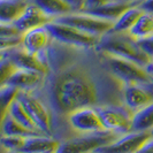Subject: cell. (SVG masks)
<instances>
[{
	"instance_id": "1",
	"label": "cell",
	"mask_w": 153,
	"mask_h": 153,
	"mask_svg": "<svg viewBox=\"0 0 153 153\" xmlns=\"http://www.w3.org/2000/svg\"><path fill=\"white\" fill-rule=\"evenodd\" d=\"M47 67L43 84L33 94L46 105L53 137H74L68 115L79 108L124 105V84L108 68L105 53L96 47H78L52 39L38 54Z\"/></svg>"
},
{
	"instance_id": "2",
	"label": "cell",
	"mask_w": 153,
	"mask_h": 153,
	"mask_svg": "<svg viewBox=\"0 0 153 153\" xmlns=\"http://www.w3.org/2000/svg\"><path fill=\"white\" fill-rule=\"evenodd\" d=\"M96 48L102 53L136 62L143 67H146L151 62L149 55L140 48L138 39L130 32L108 31L100 37Z\"/></svg>"
},
{
	"instance_id": "3",
	"label": "cell",
	"mask_w": 153,
	"mask_h": 153,
	"mask_svg": "<svg viewBox=\"0 0 153 153\" xmlns=\"http://www.w3.org/2000/svg\"><path fill=\"white\" fill-rule=\"evenodd\" d=\"M122 136L112 131H98L91 134H78L68 139L61 140L56 153H90L99 147L112 144Z\"/></svg>"
},
{
	"instance_id": "4",
	"label": "cell",
	"mask_w": 153,
	"mask_h": 153,
	"mask_svg": "<svg viewBox=\"0 0 153 153\" xmlns=\"http://www.w3.org/2000/svg\"><path fill=\"white\" fill-rule=\"evenodd\" d=\"M108 68L115 77L124 85L129 84H153V77L147 73L145 67L136 62L121 59L105 53Z\"/></svg>"
},
{
	"instance_id": "5",
	"label": "cell",
	"mask_w": 153,
	"mask_h": 153,
	"mask_svg": "<svg viewBox=\"0 0 153 153\" xmlns=\"http://www.w3.org/2000/svg\"><path fill=\"white\" fill-rule=\"evenodd\" d=\"M54 22L67 24L70 27H74L78 30L90 33L97 37H101L102 35L107 33L114 27V22L106 21L99 17H96L86 13H69L67 15L59 16L54 20Z\"/></svg>"
},
{
	"instance_id": "6",
	"label": "cell",
	"mask_w": 153,
	"mask_h": 153,
	"mask_svg": "<svg viewBox=\"0 0 153 153\" xmlns=\"http://www.w3.org/2000/svg\"><path fill=\"white\" fill-rule=\"evenodd\" d=\"M105 130L124 135L131 132L132 112L126 105H108L97 107Z\"/></svg>"
},
{
	"instance_id": "7",
	"label": "cell",
	"mask_w": 153,
	"mask_h": 153,
	"mask_svg": "<svg viewBox=\"0 0 153 153\" xmlns=\"http://www.w3.org/2000/svg\"><path fill=\"white\" fill-rule=\"evenodd\" d=\"M17 99L21 101L22 106L29 114L31 120L36 124L37 129L47 136L53 137L52 130V119L46 105L38 97L30 92L21 91Z\"/></svg>"
},
{
	"instance_id": "8",
	"label": "cell",
	"mask_w": 153,
	"mask_h": 153,
	"mask_svg": "<svg viewBox=\"0 0 153 153\" xmlns=\"http://www.w3.org/2000/svg\"><path fill=\"white\" fill-rule=\"evenodd\" d=\"M46 28L51 32L52 38L67 45L78 47H96L100 39V37L83 32L74 27L54 21L46 24Z\"/></svg>"
},
{
	"instance_id": "9",
	"label": "cell",
	"mask_w": 153,
	"mask_h": 153,
	"mask_svg": "<svg viewBox=\"0 0 153 153\" xmlns=\"http://www.w3.org/2000/svg\"><path fill=\"white\" fill-rule=\"evenodd\" d=\"M67 123L71 132L75 134L74 136L105 130L97 109L93 107L79 108L71 112L67 117Z\"/></svg>"
},
{
	"instance_id": "10",
	"label": "cell",
	"mask_w": 153,
	"mask_h": 153,
	"mask_svg": "<svg viewBox=\"0 0 153 153\" xmlns=\"http://www.w3.org/2000/svg\"><path fill=\"white\" fill-rule=\"evenodd\" d=\"M152 136V131H131L120 136L112 144L99 147L94 151V153H137L138 150L145 144L146 140H149Z\"/></svg>"
},
{
	"instance_id": "11",
	"label": "cell",
	"mask_w": 153,
	"mask_h": 153,
	"mask_svg": "<svg viewBox=\"0 0 153 153\" xmlns=\"http://www.w3.org/2000/svg\"><path fill=\"white\" fill-rule=\"evenodd\" d=\"M1 56L14 62L16 66L21 69L38 71V73L44 74V75L47 73V67H46L45 63L39 59L38 54L29 53L23 47V45L1 51Z\"/></svg>"
},
{
	"instance_id": "12",
	"label": "cell",
	"mask_w": 153,
	"mask_h": 153,
	"mask_svg": "<svg viewBox=\"0 0 153 153\" xmlns=\"http://www.w3.org/2000/svg\"><path fill=\"white\" fill-rule=\"evenodd\" d=\"M123 101L132 113L149 106L153 102V84L124 85Z\"/></svg>"
},
{
	"instance_id": "13",
	"label": "cell",
	"mask_w": 153,
	"mask_h": 153,
	"mask_svg": "<svg viewBox=\"0 0 153 153\" xmlns=\"http://www.w3.org/2000/svg\"><path fill=\"white\" fill-rule=\"evenodd\" d=\"M53 19L50 17L48 15H46L40 8L29 2L25 10L22 13V15L20 16L15 22H13V24L21 32L25 33V32L32 30V29L44 27V25L53 22Z\"/></svg>"
},
{
	"instance_id": "14",
	"label": "cell",
	"mask_w": 153,
	"mask_h": 153,
	"mask_svg": "<svg viewBox=\"0 0 153 153\" xmlns=\"http://www.w3.org/2000/svg\"><path fill=\"white\" fill-rule=\"evenodd\" d=\"M44 76V74H40L38 71L19 68L4 84L13 85L20 91L33 93L42 86Z\"/></svg>"
},
{
	"instance_id": "15",
	"label": "cell",
	"mask_w": 153,
	"mask_h": 153,
	"mask_svg": "<svg viewBox=\"0 0 153 153\" xmlns=\"http://www.w3.org/2000/svg\"><path fill=\"white\" fill-rule=\"evenodd\" d=\"M52 39L51 32L46 28V25H44L25 32L23 36L22 45L29 53L39 54L50 45Z\"/></svg>"
},
{
	"instance_id": "16",
	"label": "cell",
	"mask_w": 153,
	"mask_h": 153,
	"mask_svg": "<svg viewBox=\"0 0 153 153\" xmlns=\"http://www.w3.org/2000/svg\"><path fill=\"white\" fill-rule=\"evenodd\" d=\"M60 140L52 136L36 135L25 138L24 145L20 152L24 153H56Z\"/></svg>"
},
{
	"instance_id": "17",
	"label": "cell",
	"mask_w": 153,
	"mask_h": 153,
	"mask_svg": "<svg viewBox=\"0 0 153 153\" xmlns=\"http://www.w3.org/2000/svg\"><path fill=\"white\" fill-rule=\"evenodd\" d=\"M136 5H140V4L139 2H123V1L115 0V1L108 4V5H105L102 7L82 10V13H86V14H90V15H93L96 17L115 23L126 10H128L130 7L136 6Z\"/></svg>"
},
{
	"instance_id": "18",
	"label": "cell",
	"mask_w": 153,
	"mask_h": 153,
	"mask_svg": "<svg viewBox=\"0 0 153 153\" xmlns=\"http://www.w3.org/2000/svg\"><path fill=\"white\" fill-rule=\"evenodd\" d=\"M28 4V0H0V22H15L25 10Z\"/></svg>"
},
{
	"instance_id": "19",
	"label": "cell",
	"mask_w": 153,
	"mask_h": 153,
	"mask_svg": "<svg viewBox=\"0 0 153 153\" xmlns=\"http://www.w3.org/2000/svg\"><path fill=\"white\" fill-rule=\"evenodd\" d=\"M39 7L46 15L55 20L56 17L73 13V9L65 0H28Z\"/></svg>"
},
{
	"instance_id": "20",
	"label": "cell",
	"mask_w": 153,
	"mask_h": 153,
	"mask_svg": "<svg viewBox=\"0 0 153 153\" xmlns=\"http://www.w3.org/2000/svg\"><path fill=\"white\" fill-rule=\"evenodd\" d=\"M1 130H2V135H5V136L31 137V136H36V135H44L43 132L32 131L23 127L22 124L17 122L9 113H6L4 116H1Z\"/></svg>"
},
{
	"instance_id": "21",
	"label": "cell",
	"mask_w": 153,
	"mask_h": 153,
	"mask_svg": "<svg viewBox=\"0 0 153 153\" xmlns=\"http://www.w3.org/2000/svg\"><path fill=\"white\" fill-rule=\"evenodd\" d=\"M153 130V102L132 114L131 131L145 132Z\"/></svg>"
},
{
	"instance_id": "22",
	"label": "cell",
	"mask_w": 153,
	"mask_h": 153,
	"mask_svg": "<svg viewBox=\"0 0 153 153\" xmlns=\"http://www.w3.org/2000/svg\"><path fill=\"white\" fill-rule=\"evenodd\" d=\"M144 13V10L139 7V5L132 6L128 10H126L120 19L114 23V27L112 30L121 31V32H129L132 29V27L136 24L138 19Z\"/></svg>"
},
{
	"instance_id": "23",
	"label": "cell",
	"mask_w": 153,
	"mask_h": 153,
	"mask_svg": "<svg viewBox=\"0 0 153 153\" xmlns=\"http://www.w3.org/2000/svg\"><path fill=\"white\" fill-rule=\"evenodd\" d=\"M129 32L137 39L145 38L153 35V14L144 12Z\"/></svg>"
},
{
	"instance_id": "24",
	"label": "cell",
	"mask_w": 153,
	"mask_h": 153,
	"mask_svg": "<svg viewBox=\"0 0 153 153\" xmlns=\"http://www.w3.org/2000/svg\"><path fill=\"white\" fill-rule=\"evenodd\" d=\"M7 113H9L17 122L21 123L23 127H25V128H28V129H30L32 131H38V132H40L37 129L36 124L31 120V117L27 113V111L24 109V107H23L22 104H21V101L19 99H15L12 102V105L8 108Z\"/></svg>"
},
{
	"instance_id": "25",
	"label": "cell",
	"mask_w": 153,
	"mask_h": 153,
	"mask_svg": "<svg viewBox=\"0 0 153 153\" xmlns=\"http://www.w3.org/2000/svg\"><path fill=\"white\" fill-rule=\"evenodd\" d=\"M20 90L13 86V85L8 84H1L0 89V104H1V116L7 113L8 108L12 105V102L15 99H17Z\"/></svg>"
},
{
	"instance_id": "26",
	"label": "cell",
	"mask_w": 153,
	"mask_h": 153,
	"mask_svg": "<svg viewBox=\"0 0 153 153\" xmlns=\"http://www.w3.org/2000/svg\"><path fill=\"white\" fill-rule=\"evenodd\" d=\"M27 137L21 136H1V146L4 150H7V152H20L24 145Z\"/></svg>"
},
{
	"instance_id": "27",
	"label": "cell",
	"mask_w": 153,
	"mask_h": 153,
	"mask_svg": "<svg viewBox=\"0 0 153 153\" xmlns=\"http://www.w3.org/2000/svg\"><path fill=\"white\" fill-rule=\"evenodd\" d=\"M17 69H19V67L16 66L14 62H12L10 60H8L6 58H2L1 56V61H0V78H1V84L6 83V81L15 73Z\"/></svg>"
},
{
	"instance_id": "28",
	"label": "cell",
	"mask_w": 153,
	"mask_h": 153,
	"mask_svg": "<svg viewBox=\"0 0 153 153\" xmlns=\"http://www.w3.org/2000/svg\"><path fill=\"white\" fill-rule=\"evenodd\" d=\"M24 33L21 32L13 23H1L0 30V38H13V37H21Z\"/></svg>"
},
{
	"instance_id": "29",
	"label": "cell",
	"mask_w": 153,
	"mask_h": 153,
	"mask_svg": "<svg viewBox=\"0 0 153 153\" xmlns=\"http://www.w3.org/2000/svg\"><path fill=\"white\" fill-rule=\"evenodd\" d=\"M138 44L140 46V48L145 52L149 58L151 59V61L153 60V35L145 37V38L138 39Z\"/></svg>"
},
{
	"instance_id": "30",
	"label": "cell",
	"mask_w": 153,
	"mask_h": 153,
	"mask_svg": "<svg viewBox=\"0 0 153 153\" xmlns=\"http://www.w3.org/2000/svg\"><path fill=\"white\" fill-rule=\"evenodd\" d=\"M115 0H86L85 2V6L83 8V10L86 9H94V8H99L102 7L105 5H108L111 2H113Z\"/></svg>"
},
{
	"instance_id": "31",
	"label": "cell",
	"mask_w": 153,
	"mask_h": 153,
	"mask_svg": "<svg viewBox=\"0 0 153 153\" xmlns=\"http://www.w3.org/2000/svg\"><path fill=\"white\" fill-rule=\"evenodd\" d=\"M65 1L73 9V13L82 12L85 6V2H86V0H65Z\"/></svg>"
},
{
	"instance_id": "32",
	"label": "cell",
	"mask_w": 153,
	"mask_h": 153,
	"mask_svg": "<svg viewBox=\"0 0 153 153\" xmlns=\"http://www.w3.org/2000/svg\"><path fill=\"white\" fill-rule=\"evenodd\" d=\"M137 153H153V136L146 140L145 144L138 150Z\"/></svg>"
},
{
	"instance_id": "33",
	"label": "cell",
	"mask_w": 153,
	"mask_h": 153,
	"mask_svg": "<svg viewBox=\"0 0 153 153\" xmlns=\"http://www.w3.org/2000/svg\"><path fill=\"white\" fill-rule=\"evenodd\" d=\"M139 7L142 8L144 12H147V13H151L153 14V0H144Z\"/></svg>"
},
{
	"instance_id": "34",
	"label": "cell",
	"mask_w": 153,
	"mask_h": 153,
	"mask_svg": "<svg viewBox=\"0 0 153 153\" xmlns=\"http://www.w3.org/2000/svg\"><path fill=\"white\" fill-rule=\"evenodd\" d=\"M145 69L147 70V73H149V74H150V75H151V76L153 77V60L151 62H150V63H149L147 66H146Z\"/></svg>"
},
{
	"instance_id": "35",
	"label": "cell",
	"mask_w": 153,
	"mask_h": 153,
	"mask_svg": "<svg viewBox=\"0 0 153 153\" xmlns=\"http://www.w3.org/2000/svg\"><path fill=\"white\" fill-rule=\"evenodd\" d=\"M119 1H123V2H139V4H142L144 0H119Z\"/></svg>"
},
{
	"instance_id": "36",
	"label": "cell",
	"mask_w": 153,
	"mask_h": 153,
	"mask_svg": "<svg viewBox=\"0 0 153 153\" xmlns=\"http://www.w3.org/2000/svg\"><path fill=\"white\" fill-rule=\"evenodd\" d=\"M8 153H24V152H8Z\"/></svg>"
},
{
	"instance_id": "37",
	"label": "cell",
	"mask_w": 153,
	"mask_h": 153,
	"mask_svg": "<svg viewBox=\"0 0 153 153\" xmlns=\"http://www.w3.org/2000/svg\"><path fill=\"white\" fill-rule=\"evenodd\" d=\"M90 153H94V152H90Z\"/></svg>"
},
{
	"instance_id": "38",
	"label": "cell",
	"mask_w": 153,
	"mask_h": 153,
	"mask_svg": "<svg viewBox=\"0 0 153 153\" xmlns=\"http://www.w3.org/2000/svg\"><path fill=\"white\" fill-rule=\"evenodd\" d=\"M152 135H153V130H152Z\"/></svg>"
}]
</instances>
